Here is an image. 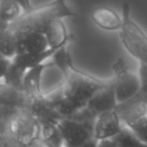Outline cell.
<instances>
[{"mask_svg": "<svg viewBox=\"0 0 147 147\" xmlns=\"http://www.w3.org/2000/svg\"><path fill=\"white\" fill-rule=\"evenodd\" d=\"M63 77L59 86L45 94L61 118L73 117L83 110L97 92L111 83V79L97 78L75 65Z\"/></svg>", "mask_w": 147, "mask_h": 147, "instance_id": "6da1fadb", "label": "cell"}, {"mask_svg": "<svg viewBox=\"0 0 147 147\" xmlns=\"http://www.w3.org/2000/svg\"><path fill=\"white\" fill-rule=\"evenodd\" d=\"M77 13L67 5V0H55L39 7H33L29 12L22 13L12 23L8 24L7 31L17 43L32 32H43L55 20L76 17Z\"/></svg>", "mask_w": 147, "mask_h": 147, "instance_id": "7a4b0ae2", "label": "cell"}, {"mask_svg": "<svg viewBox=\"0 0 147 147\" xmlns=\"http://www.w3.org/2000/svg\"><path fill=\"white\" fill-rule=\"evenodd\" d=\"M120 39L125 49L140 65H147V33L132 18L131 7L128 2H124L122 5Z\"/></svg>", "mask_w": 147, "mask_h": 147, "instance_id": "3957f363", "label": "cell"}, {"mask_svg": "<svg viewBox=\"0 0 147 147\" xmlns=\"http://www.w3.org/2000/svg\"><path fill=\"white\" fill-rule=\"evenodd\" d=\"M116 111L122 124L147 144V101L136 95L117 105Z\"/></svg>", "mask_w": 147, "mask_h": 147, "instance_id": "277c9868", "label": "cell"}, {"mask_svg": "<svg viewBox=\"0 0 147 147\" xmlns=\"http://www.w3.org/2000/svg\"><path fill=\"white\" fill-rule=\"evenodd\" d=\"M112 82L118 104L132 99L140 90V79L138 74H134L128 69L125 61L119 57L112 65Z\"/></svg>", "mask_w": 147, "mask_h": 147, "instance_id": "5b68a950", "label": "cell"}, {"mask_svg": "<svg viewBox=\"0 0 147 147\" xmlns=\"http://www.w3.org/2000/svg\"><path fill=\"white\" fill-rule=\"evenodd\" d=\"M6 133L20 146L40 137L39 122L26 110H18L7 120Z\"/></svg>", "mask_w": 147, "mask_h": 147, "instance_id": "8992f818", "label": "cell"}, {"mask_svg": "<svg viewBox=\"0 0 147 147\" xmlns=\"http://www.w3.org/2000/svg\"><path fill=\"white\" fill-rule=\"evenodd\" d=\"M63 139V147H84L96 141L93 135L94 124L67 117L61 118L57 124Z\"/></svg>", "mask_w": 147, "mask_h": 147, "instance_id": "52a82bcc", "label": "cell"}, {"mask_svg": "<svg viewBox=\"0 0 147 147\" xmlns=\"http://www.w3.org/2000/svg\"><path fill=\"white\" fill-rule=\"evenodd\" d=\"M117 105H118V102H117L113 82L111 79L110 84L105 88L101 89L99 92H97L91 98L87 106L76 115H74L73 118L94 124L95 120L99 115L108 112V111L115 110Z\"/></svg>", "mask_w": 147, "mask_h": 147, "instance_id": "ba28073f", "label": "cell"}, {"mask_svg": "<svg viewBox=\"0 0 147 147\" xmlns=\"http://www.w3.org/2000/svg\"><path fill=\"white\" fill-rule=\"evenodd\" d=\"M123 124L116 109L100 114L96 118L93 126L94 139L99 142L102 140L112 139L120 132Z\"/></svg>", "mask_w": 147, "mask_h": 147, "instance_id": "9c48e42d", "label": "cell"}, {"mask_svg": "<svg viewBox=\"0 0 147 147\" xmlns=\"http://www.w3.org/2000/svg\"><path fill=\"white\" fill-rule=\"evenodd\" d=\"M92 20L97 26L104 30H120L122 27V16L109 7H99L91 14Z\"/></svg>", "mask_w": 147, "mask_h": 147, "instance_id": "30bf717a", "label": "cell"}, {"mask_svg": "<svg viewBox=\"0 0 147 147\" xmlns=\"http://www.w3.org/2000/svg\"><path fill=\"white\" fill-rule=\"evenodd\" d=\"M49 65H53V63H42L32 69H29L26 71L23 80V93L25 94L26 98H32L39 95L43 94L41 91V77L47 67Z\"/></svg>", "mask_w": 147, "mask_h": 147, "instance_id": "8fae6325", "label": "cell"}, {"mask_svg": "<svg viewBox=\"0 0 147 147\" xmlns=\"http://www.w3.org/2000/svg\"><path fill=\"white\" fill-rule=\"evenodd\" d=\"M59 47H49V49H45L43 51H40V53H18V55H16L11 59V61L13 63H15L16 65H18V67H20L21 69L27 71L29 69H32V67L45 63V61L47 59L53 57V55L55 53V51Z\"/></svg>", "mask_w": 147, "mask_h": 147, "instance_id": "7c38bea8", "label": "cell"}, {"mask_svg": "<svg viewBox=\"0 0 147 147\" xmlns=\"http://www.w3.org/2000/svg\"><path fill=\"white\" fill-rule=\"evenodd\" d=\"M27 99L22 91L0 83V106L5 108L24 110Z\"/></svg>", "mask_w": 147, "mask_h": 147, "instance_id": "4fadbf2b", "label": "cell"}, {"mask_svg": "<svg viewBox=\"0 0 147 147\" xmlns=\"http://www.w3.org/2000/svg\"><path fill=\"white\" fill-rule=\"evenodd\" d=\"M49 49V41L43 32H32L17 43V53H40Z\"/></svg>", "mask_w": 147, "mask_h": 147, "instance_id": "5bb4252c", "label": "cell"}, {"mask_svg": "<svg viewBox=\"0 0 147 147\" xmlns=\"http://www.w3.org/2000/svg\"><path fill=\"white\" fill-rule=\"evenodd\" d=\"M45 34L49 41V47H59L67 43L71 38V35L69 34L67 27L61 19L53 21L45 31Z\"/></svg>", "mask_w": 147, "mask_h": 147, "instance_id": "9a60e30c", "label": "cell"}, {"mask_svg": "<svg viewBox=\"0 0 147 147\" xmlns=\"http://www.w3.org/2000/svg\"><path fill=\"white\" fill-rule=\"evenodd\" d=\"M25 73H26L25 69H21L20 67L10 61V65H8V69L3 77L2 83L6 86L23 92V80Z\"/></svg>", "mask_w": 147, "mask_h": 147, "instance_id": "2e32d148", "label": "cell"}, {"mask_svg": "<svg viewBox=\"0 0 147 147\" xmlns=\"http://www.w3.org/2000/svg\"><path fill=\"white\" fill-rule=\"evenodd\" d=\"M22 14V9L16 0H0V20L10 24Z\"/></svg>", "mask_w": 147, "mask_h": 147, "instance_id": "e0dca14e", "label": "cell"}, {"mask_svg": "<svg viewBox=\"0 0 147 147\" xmlns=\"http://www.w3.org/2000/svg\"><path fill=\"white\" fill-rule=\"evenodd\" d=\"M111 140L119 147H147L144 143L134 132L123 125L120 132Z\"/></svg>", "mask_w": 147, "mask_h": 147, "instance_id": "ac0fdd59", "label": "cell"}, {"mask_svg": "<svg viewBox=\"0 0 147 147\" xmlns=\"http://www.w3.org/2000/svg\"><path fill=\"white\" fill-rule=\"evenodd\" d=\"M51 57H53V63H51L55 65L61 71L63 75L67 73L71 69V65H74L73 59H71L69 49H67V43L59 47Z\"/></svg>", "mask_w": 147, "mask_h": 147, "instance_id": "d6986e66", "label": "cell"}, {"mask_svg": "<svg viewBox=\"0 0 147 147\" xmlns=\"http://www.w3.org/2000/svg\"><path fill=\"white\" fill-rule=\"evenodd\" d=\"M6 28L0 32V55L5 59H12L17 53L16 41Z\"/></svg>", "mask_w": 147, "mask_h": 147, "instance_id": "ffe728a7", "label": "cell"}, {"mask_svg": "<svg viewBox=\"0 0 147 147\" xmlns=\"http://www.w3.org/2000/svg\"><path fill=\"white\" fill-rule=\"evenodd\" d=\"M138 76L140 79V90L137 95L147 101V65H140Z\"/></svg>", "mask_w": 147, "mask_h": 147, "instance_id": "44dd1931", "label": "cell"}, {"mask_svg": "<svg viewBox=\"0 0 147 147\" xmlns=\"http://www.w3.org/2000/svg\"><path fill=\"white\" fill-rule=\"evenodd\" d=\"M0 147H21L11 136L7 133L0 136Z\"/></svg>", "mask_w": 147, "mask_h": 147, "instance_id": "7402d4cb", "label": "cell"}, {"mask_svg": "<svg viewBox=\"0 0 147 147\" xmlns=\"http://www.w3.org/2000/svg\"><path fill=\"white\" fill-rule=\"evenodd\" d=\"M21 147H53V146H51L45 138H42V137L40 136V137H38V138L30 141L29 143H27V144L23 145V146H21Z\"/></svg>", "mask_w": 147, "mask_h": 147, "instance_id": "603a6c76", "label": "cell"}, {"mask_svg": "<svg viewBox=\"0 0 147 147\" xmlns=\"http://www.w3.org/2000/svg\"><path fill=\"white\" fill-rule=\"evenodd\" d=\"M18 110L16 109H10V108H5V107L0 106V120L7 121L14 113H16Z\"/></svg>", "mask_w": 147, "mask_h": 147, "instance_id": "cb8c5ba5", "label": "cell"}, {"mask_svg": "<svg viewBox=\"0 0 147 147\" xmlns=\"http://www.w3.org/2000/svg\"><path fill=\"white\" fill-rule=\"evenodd\" d=\"M11 59H5L3 57H0V80H3V77H4L5 73H6L7 69H8V65H10Z\"/></svg>", "mask_w": 147, "mask_h": 147, "instance_id": "d4e9b609", "label": "cell"}, {"mask_svg": "<svg viewBox=\"0 0 147 147\" xmlns=\"http://www.w3.org/2000/svg\"><path fill=\"white\" fill-rule=\"evenodd\" d=\"M16 1L18 2L21 9H22V13H26L32 10L33 6L31 4V0H16Z\"/></svg>", "mask_w": 147, "mask_h": 147, "instance_id": "484cf974", "label": "cell"}, {"mask_svg": "<svg viewBox=\"0 0 147 147\" xmlns=\"http://www.w3.org/2000/svg\"><path fill=\"white\" fill-rule=\"evenodd\" d=\"M97 147H119V146H117L111 139H108V140L99 141L97 143Z\"/></svg>", "mask_w": 147, "mask_h": 147, "instance_id": "4316f807", "label": "cell"}, {"mask_svg": "<svg viewBox=\"0 0 147 147\" xmlns=\"http://www.w3.org/2000/svg\"><path fill=\"white\" fill-rule=\"evenodd\" d=\"M6 124H7V121L0 120V136L6 133Z\"/></svg>", "mask_w": 147, "mask_h": 147, "instance_id": "83f0119b", "label": "cell"}, {"mask_svg": "<svg viewBox=\"0 0 147 147\" xmlns=\"http://www.w3.org/2000/svg\"><path fill=\"white\" fill-rule=\"evenodd\" d=\"M7 26H8V24H5V23H3L2 21L0 20V32H2Z\"/></svg>", "mask_w": 147, "mask_h": 147, "instance_id": "f1b7e54d", "label": "cell"}, {"mask_svg": "<svg viewBox=\"0 0 147 147\" xmlns=\"http://www.w3.org/2000/svg\"><path fill=\"white\" fill-rule=\"evenodd\" d=\"M51 1H55V0H51Z\"/></svg>", "mask_w": 147, "mask_h": 147, "instance_id": "f546056e", "label": "cell"}, {"mask_svg": "<svg viewBox=\"0 0 147 147\" xmlns=\"http://www.w3.org/2000/svg\"><path fill=\"white\" fill-rule=\"evenodd\" d=\"M0 57H1V55H0Z\"/></svg>", "mask_w": 147, "mask_h": 147, "instance_id": "4dcf8cb0", "label": "cell"}]
</instances>
